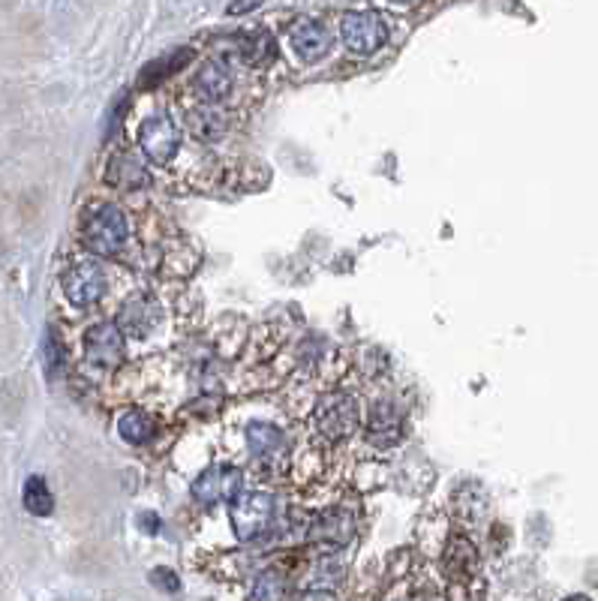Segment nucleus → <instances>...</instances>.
Returning <instances> with one entry per match:
<instances>
[{"instance_id": "obj_1", "label": "nucleus", "mask_w": 598, "mask_h": 601, "mask_svg": "<svg viewBox=\"0 0 598 601\" xmlns=\"http://www.w3.org/2000/svg\"><path fill=\"white\" fill-rule=\"evenodd\" d=\"M79 244L97 259H124L133 244V220L124 205L109 199H94L79 211Z\"/></svg>"}, {"instance_id": "obj_2", "label": "nucleus", "mask_w": 598, "mask_h": 601, "mask_svg": "<svg viewBox=\"0 0 598 601\" xmlns=\"http://www.w3.org/2000/svg\"><path fill=\"white\" fill-rule=\"evenodd\" d=\"M361 427V403L352 391L343 388H331L322 397H316L313 409H310V430L313 436L334 448L349 442Z\"/></svg>"}, {"instance_id": "obj_3", "label": "nucleus", "mask_w": 598, "mask_h": 601, "mask_svg": "<svg viewBox=\"0 0 598 601\" xmlns=\"http://www.w3.org/2000/svg\"><path fill=\"white\" fill-rule=\"evenodd\" d=\"M109 286H112V277H109L103 259L91 256V253L73 259L61 274V295L76 310L100 307L109 295Z\"/></svg>"}, {"instance_id": "obj_4", "label": "nucleus", "mask_w": 598, "mask_h": 601, "mask_svg": "<svg viewBox=\"0 0 598 601\" xmlns=\"http://www.w3.org/2000/svg\"><path fill=\"white\" fill-rule=\"evenodd\" d=\"M229 520L235 529V538L250 544L265 538L274 529L277 520V499L268 490H244L238 499L229 502Z\"/></svg>"}, {"instance_id": "obj_5", "label": "nucleus", "mask_w": 598, "mask_h": 601, "mask_svg": "<svg viewBox=\"0 0 598 601\" xmlns=\"http://www.w3.org/2000/svg\"><path fill=\"white\" fill-rule=\"evenodd\" d=\"M184 145V127L169 118L166 112H154L148 118H142V124L136 127V148L151 160V166H172L181 154Z\"/></svg>"}, {"instance_id": "obj_6", "label": "nucleus", "mask_w": 598, "mask_h": 601, "mask_svg": "<svg viewBox=\"0 0 598 601\" xmlns=\"http://www.w3.org/2000/svg\"><path fill=\"white\" fill-rule=\"evenodd\" d=\"M115 322L130 340H148L166 325V301L151 289H136L118 304Z\"/></svg>"}, {"instance_id": "obj_7", "label": "nucleus", "mask_w": 598, "mask_h": 601, "mask_svg": "<svg viewBox=\"0 0 598 601\" xmlns=\"http://www.w3.org/2000/svg\"><path fill=\"white\" fill-rule=\"evenodd\" d=\"M127 334L121 331V325L115 319H100L94 325L85 328L82 337V355L85 364L94 367L97 373H112L124 364L127 358Z\"/></svg>"}, {"instance_id": "obj_8", "label": "nucleus", "mask_w": 598, "mask_h": 601, "mask_svg": "<svg viewBox=\"0 0 598 601\" xmlns=\"http://www.w3.org/2000/svg\"><path fill=\"white\" fill-rule=\"evenodd\" d=\"M340 40L352 55L367 58V55L379 52L388 43V22L373 10L346 13L340 19Z\"/></svg>"}, {"instance_id": "obj_9", "label": "nucleus", "mask_w": 598, "mask_h": 601, "mask_svg": "<svg viewBox=\"0 0 598 601\" xmlns=\"http://www.w3.org/2000/svg\"><path fill=\"white\" fill-rule=\"evenodd\" d=\"M103 181L115 190H124V193H142V190L154 187L151 160L139 148H118L106 160Z\"/></svg>"}, {"instance_id": "obj_10", "label": "nucleus", "mask_w": 598, "mask_h": 601, "mask_svg": "<svg viewBox=\"0 0 598 601\" xmlns=\"http://www.w3.org/2000/svg\"><path fill=\"white\" fill-rule=\"evenodd\" d=\"M190 493L199 505L232 502L244 493V469L235 463H214L202 475L193 478Z\"/></svg>"}, {"instance_id": "obj_11", "label": "nucleus", "mask_w": 598, "mask_h": 601, "mask_svg": "<svg viewBox=\"0 0 598 601\" xmlns=\"http://www.w3.org/2000/svg\"><path fill=\"white\" fill-rule=\"evenodd\" d=\"M355 532H358V511L349 505H331L307 523V538L325 550L346 547L355 538Z\"/></svg>"}, {"instance_id": "obj_12", "label": "nucleus", "mask_w": 598, "mask_h": 601, "mask_svg": "<svg viewBox=\"0 0 598 601\" xmlns=\"http://www.w3.org/2000/svg\"><path fill=\"white\" fill-rule=\"evenodd\" d=\"M241 445H244L247 457L262 469L280 463L289 451L286 430L274 421H247L241 427Z\"/></svg>"}, {"instance_id": "obj_13", "label": "nucleus", "mask_w": 598, "mask_h": 601, "mask_svg": "<svg viewBox=\"0 0 598 601\" xmlns=\"http://www.w3.org/2000/svg\"><path fill=\"white\" fill-rule=\"evenodd\" d=\"M181 127L199 145H214V142L226 139V133L232 130V118H229V112H223V106L193 100L190 106L181 109Z\"/></svg>"}, {"instance_id": "obj_14", "label": "nucleus", "mask_w": 598, "mask_h": 601, "mask_svg": "<svg viewBox=\"0 0 598 601\" xmlns=\"http://www.w3.org/2000/svg\"><path fill=\"white\" fill-rule=\"evenodd\" d=\"M364 433H367L370 445H376V448H394L406 436V415H403V409L394 400H388V397H376L370 403V409H367Z\"/></svg>"}, {"instance_id": "obj_15", "label": "nucleus", "mask_w": 598, "mask_h": 601, "mask_svg": "<svg viewBox=\"0 0 598 601\" xmlns=\"http://www.w3.org/2000/svg\"><path fill=\"white\" fill-rule=\"evenodd\" d=\"M190 94H193V100L211 103V106L229 103L232 94H235V73H232V67L226 61H220V58L205 61L193 73V79H190Z\"/></svg>"}, {"instance_id": "obj_16", "label": "nucleus", "mask_w": 598, "mask_h": 601, "mask_svg": "<svg viewBox=\"0 0 598 601\" xmlns=\"http://www.w3.org/2000/svg\"><path fill=\"white\" fill-rule=\"evenodd\" d=\"M331 34L322 22L316 19H298L292 28H289V46L292 52L304 61V64H316L322 61L328 52H331Z\"/></svg>"}, {"instance_id": "obj_17", "label": "nucleus", "mask_w": 598, "mask_h": 601, "mask_svg": "<svg viewBox=\"0 0 598 601\" xmlns=\"http://www.w3.org/2000/svg\"><path fill=\"white\" fill-rule=\"evenodd\" d=\"M229 58H238V64L262 70L268 64H274L277 58V43L268 31H244L238 37H232V49Z\"/></svg>"}, {"instance_id": "obj_18", "label": "nucleus", "mask_w": 598, "mask_h": 601, "mask_svg": "<svg viewBox=\"0 0 598 601\" xmlns=\"http://www.w3.org/2000/svg\"><path fill=\"white\" fill-rule=\"evenodd\" d=\"M118 436L133 448H148L160 436V424L148 409H127L118 415Z\"/></svg>"}, {"instance_id": "obj_19", "label": "nucleus", "mask_w": 598, "mask_h": 601, "mask_svg": "<svg viewBox=\"0 0 598 601\" xmlns=\"http://www.w3.org/2000/svg\"><path fill=\"white\" fill-rule=\"evenodd\" d=\"M43 370L52 382H61L70 370V346L64 340V334L52 325L46 328V340H43Z\"/></svg>"}, {"instance_id": "obj_20", "label": "nucleus", "mask_w": 598, "mask_h": 601, "mask_svg": "<svg viewBox=\"0 0 598 601\" xmlns=\"http://www.w3.org/2000/svg\"><path fill=\"white\" fill-rule=\"evenodd\" d=\"M193 61V49H178V52H172L169 58H160V61H154V64H148L142 73H139V88H157V85H163L169 76H175L178 70H184L187 64Z\"/></svg>"}, {"instance_id": "obj_21", "label": "nucleus", "mask_w": 598, "mask_h": 601, "mask_svg": "<svg viewBox=\"0 0 598 601\" xmlns=\"http://www.w3.org/2000/svg\"><path fill=\"white\" fill-rule=\"evenodd\" d=\"M22 502H25V508H28L34 517H46V514H52V508H55V496H52L49 481H46L43 475H31V478L25 481Z\"/></svg>"}, {"instance_id": "obj_22", "label": "nucleus", "mask_w": 598, "mask_h": 601, "mask_svg": "<svg viewBox=\"0 0 598 601\" xmlns=\"http://www.w3.org/2000/svg\"><path fill=\"white\" fill-rule=\"evenodd\" d=\"M445 565H448V574H451V577L463 580V577H469V574L478 568V553H475V547H472L466 538H454V541L448 544Z\"/></svg>"}, {"instance_id": "obj_23", "label": "nucleus", "mask_w": 598, "mask_h": 601, "mask_svg": "<svg viewBox=\"0 0 598 601\" xmlns=\"http://www.w3.org/2000/svg\"><path fill=\"white\" fill-rule=\"evenodd\" d=\"M247 601H286V577L277 568H265L253 580Z\"/></svg>"}, {"instance_id": "obj_24", "label": "nucleus", "mask_w": 598, "mask_h": 601, "mask_svg": "<svg viewBox=\"0 0 598 601\" xmlns=\"http://www.w3.org/2000/svg\"><path fill=\"white\" fill-rule=\"evenodd\" d=\"M454 511H457L460 520L475 523L478 517L487 514V496H484L475 484H466V487H460V493H457V499H454Z\"/></svg>"}, {"instance_id": "obj_25", "label": "nucleus", "mask_w": 598, "mask_h": 601, "mask_svg": "<svg viewBox=\"0 0 598 601\" xmlns=\"http://www.w3.org/2000/svg\"><path fill=\"white\" fill-rule=\"evenodd\" d=\"M151 580H154L160 589H169V592H178V589H181V580H178V574H175L172 568H154Z\"/></svg>"}, {"instance_id": "obj_26", "label": "nucleus", "mask_w": 598, "mask_h": 601, "mask_svg": "<svg viewBox=\"0 0 598 601\" xmlns=\"http://www.w3.org/2000/svg\"><path fill=\"white\" fill-rule=\"evenodd\" d=\"M259 4H262V0H232L226 13H229V16H244V13H253Z\"/></svg>"}, {"instance_id": "obj_27", "label": "nucleus", "mask_w": 598, "mask_h": 601, "mask_svg": "<svg viewBox=\"0 0 598 601\" xmlns=\"http://www.w3.org/2000/svg\"><path fill=\"white\" fill-rule=\"evenodd\" d=\"M298 601H337V595H334L331 589H310V592H304Z\"/></svg>"}, {"instance_id": "obj_28", "label": "nucleus", "mask_w": 598, "mask_h": 601, "mask_svg": "<svg viewBox=\"0 0 598 601\" xmlns=\"http://www.w3.org/2000/svg\"><path fill=\"white\" fill-rule=\"evenodd\" d=\"M562 601H592V598H589V595H580V592H577V595H568V598H562Z\"/></svg>"}, {"instance_id": "obj_29", "label": "nucleus", "mask_w": 598, "mask_h": 601, "mask_svg": "<svg viewBox=\"0 0 598 601\" xmlns=\"http://www.w3.org/2000/svg\"><path fill=\"white\" fill-rule=\"evenodd\" d=\"M397 4H406V0H397Z\"/></svg>"}]
</instances>
